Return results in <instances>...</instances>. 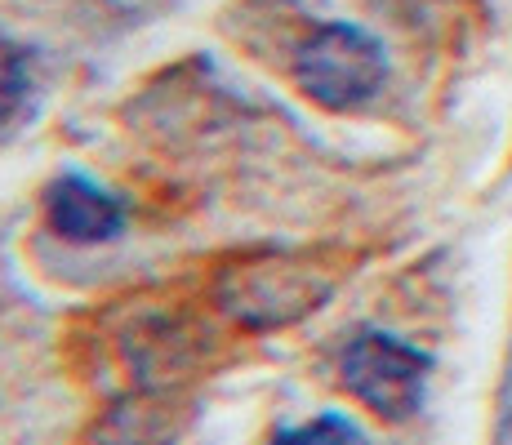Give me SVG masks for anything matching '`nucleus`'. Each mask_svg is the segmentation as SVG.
<instances>
[{"instance_id": "nucleus-1", "label": "nucleus", "mask_w": 512, "mask_h": 445, "mask_svg": "<svg viewBox=\"0 0 512 445\" xmlns=\"http://www.w3.org/2000/svg\"><path fill=\"white\" fill-rule=\"evenodd\" d=\"M388 76V54L366 27L326 23L294 54V81L326 112H352L370 103Z\"/></svg>"}, {"instance_id": "nucleus-2", "label": "nucleus", "mask_w": 512, "mask_h": 445, "mask_svg": "<svg viewBox=\"0 0 512 445\" xmlns=\"http://www.w3.org/2000/svg\"><path fill=\"white\" fill-rule=\"evenodd\" d=\"M330 276L294 254H254L219 281V308L245 330H281L326 303Z\"/></svg>"}, {"instance_id": "nucleus-3", "label": "nucleus", "mask_w": 512, "mask_h": 445, "mask_svg": "<svg viewBox=\"0 0 512 445\" xmlns=\"http://www.w3.org/2000/svg\"><path fill=\"white\" fill-rule=\"evenodd\" d=\"M432 356L410 348L406 339L383 330H361L339 356V383L352 392L370 414L388 423H406L419 414L428 392Z\"/></svg>"}, {"instance_id": "nucleus-4", "label": "nucleus", "mask_w": 512, "mask_h": 445, "mask_svg": "<svg viewBox=\"0 0 512 445\" xmlns=\"http://www.w3.org/2000/svg\"><path fill=\"white\" fill-rule=\"evenodd\" d=\"M45 223L72 245H107L125 232V201L85 174H58L45 187Z\"/></svg>"}, {"instance_id": "nucleus-5", "label": "nucleus", "mask_w": 512, "mask_h": 445, "mask_svg": "<svg viewBox=\"0 0 512 445\" xmlns=\"http://www.w3.org/2000/svg\"><path fill=\"white\" fill-rule=\"evenodd\" d=\"M192 405L165 388H139L130 397L112 401L90 428V445H174L187 428Z\"/></svg>"}, {"instance_id": "nucleus-6", "label": "nucleus", "mask_w": 512, "mask_h": 445, "mask_svg": "<svg viewBox=\"0 0 512 445\" xmlns=\"http://www.w3.org/2000/svg\"><path fill=\"white\" fill-rule=\"evenodd\" d=\"M272 445H366V437H361V428L352 419H343V414H317L312 423L277 432Z\"/></svg>"}, {"instance_id": "nucleus-7", "label": "nucleus", "mask_w": 512, "mask_h": 445, "mask_svg": "<svg viewBox=\"0 0 512 445\" xmlns=\"http://www.w3.org/2000/svg\"><path fill=\"white\" fill-rule=\"evenodd\" d=\"M27 103V63L9 41H0V130L23 112Z\"/></svg>"}]
</instances>
